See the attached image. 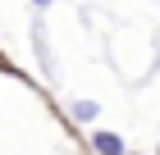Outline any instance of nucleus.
Listing matches in <instances>:
<instances>
[{"instance_id": "7ed1b4c3", "label": "nucleus", "mask_w": 160, "mask_h": 155, "mask_svg": "<svg viewBox=\"0 0 160 155\" xmlns=\"http://www.w3.org/2000/svg\"><path fill=\"white\" fill-rule=\"evenodd\" d=\"M32 5H46V0H32Z\"/></svg>"}, {"instance_id": "f03ea898", "label": "nucleus", "mask_w": 160, "mask_h": 155, "mask_svg": "<svg viewBox=\"0 0 160 155\" xmlns=\"http://www.w3.org/2000/svg\"><path fill=\"white\" fill-rule=\"evenodd\" d=\"M73 119L78 123H92L96 119V100H73Z\"/></svg>"}, {"instance_id": "f257e3e1", "label": "nucleus", "mask_w": 160, "mask_h": 155, "mask_svg": "<svg viewBox=\"0 0 160 155\" xmlns=\"http://www.w3.org/2000/svg\"><path fill=\"white\" fill-rule=\"evenodd\" d=\"M92 151H96V155H128L119 132H92Z\"/></svg>"}]
</instances>
